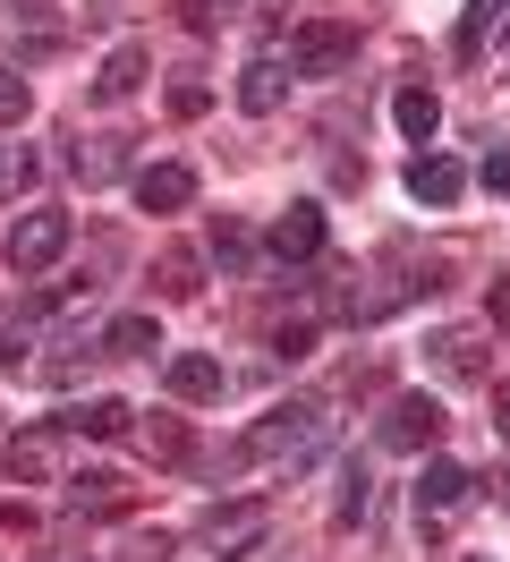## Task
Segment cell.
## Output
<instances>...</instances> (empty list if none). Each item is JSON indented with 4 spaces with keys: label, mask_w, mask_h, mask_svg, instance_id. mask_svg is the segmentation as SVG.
Returning a JSON list of instances; mask_svg holds the SVG:
<instances>
[{
    "label": "cell",
    "mask_w": 510,
    "mask_h": 562,
    "mask_svg": "<svg viewBox=\"0 0 510 562\" xmlns=\"http://www.w3.org/2000/svg\"><path fill=\"white\" fill-rule=\"evenodd\" d=\"M68 239H77V222H68V213H52V205L18 213V222H9V273H43V265H60Z\"/></svg>",
    "instance_id": "obj_2"
},
{
    "label": "cell",
    "mask_w": 510,
    "mask_h": 562,
    "mask_svg": "<svg viewBox=\"0 0 510 562\" xmlns=\"http://www.w3.org/2000/svg\"><path fill=\"white\" fill-rule=\"evenodd\" d=\"M9 477H18V486H52V477H60V426L9 435Z\"/></svg>",
    "instance_id": "obj_6"
},
{
    "label": "cell",
    "mask_w": 510,
    "mask_h": 562,
    "mask_svg": "<svg viewBox=\"0 0 510 562\" xmlns=\"http://www.w3.org/2000/svg\"><path fill=\"white\" fill-rule=\"evenodd\" d=\"M18 350H26V333H18V324H0V367H18Z\"/></svg>",
    "instance_id": "obj_32"
},
{
    "label": "cell",
    "mask_w": 510,
    "mask_h": 562,
    "mask_svg": "<svg viewBox=\"0 0 510 562\" xmlns=\"http://www.w3.org/2000/svg\"><path fill=\"white\" fill-rule=\"evenodd\" d=\"M204 103H213V86H204L196 69H188V77H170V111H179V120H196Z\"/></svg>",
    "instance_id": "obj_25"
},
{
    "label": "cell",
    "mask_w": 510,
    "mask_h": 562,
    "mask_svg": "<svg viewBox=\"0 0 510 562\" xmlns=\"http://www.w3.org/2000/svg\"><path fill=\"white\" fill-rule=\"evenodd\" d=\"M485 188H494V196H510V145H502V154H485Z\"/></svg>",
    "instance_id": "obj_31"
},
{
    "label": "cell",
    "mask_w": 510,
    "mask_h": 562,
    "mask_svg": "<svg viewBox=\"0 0 510 562\" xmlns=\"http://www.w3.org/2000/svg\"><path fill=\"white\" fill-rule=\"evenodd\" d=\"M213 256H222V265H256V239H247V231H238V222H213Z\"/></svg>",
    "instance_id": "obj_24"
},
{
    "label": "cell",
    "mask_w": 510,
    "mask_h": 562,
    "mask_svg": "<svg viewBox=\"0 0 510 562\" xmlns=\"http://www.w3.org/2000/svg\"><path fill=\"white\" fill-rule=\"evenodd\" d=\"M494 426H502V443H510V384H494Z\"/></svg>",
    "instance_id": "obj_33"
},
{
    "label": "cell",
    "mask_w": 510,
    "mask_h": 562,
    "mask_svg": "<svg viewBox=\"0 0 510 562\" xmlns=\"http://www.w3.org/2000/svg\"><path fill=\"white\" fill-rule=\"evenodd\" d=\"M272 350H281V358H306V350H315V316H290L281 333H272Z\"/></svg>",
    "instance_id": "obj_27"
},
{
    "label": "cell",
    "mask_w": 510,
    "mask_h": 562,
    "mask_svg": "<svg viewBox=\"0 0 510 562\" xmlns=\"http://www.w3.org/2000/svg\"><path fill=\"white\" fill-rule=\"evenodd\" d=\"M281 94H290V60H281V52H256V60L238 69V111L264 120V111H281Z\"/></svg>",
    "instance_id": "obj_8"
},
{
    "label": "cell",
    "mask_w": 510,
    "mask_h": 562,
    "mask_svg": "<svg viewBox=\"0 0 510 562\" xmlns=\"http://www.w3.org/2000/svg\"><path fill=\"white\" fill-rule=\"evenodd\" d=\"M162 290H170V299H196V290H204V281H196V256H188V247H170V256H162Z\"/></svg>",
    "instance_id": "obj_23"
},
{
    "label": "cell",
    "mask_w": 510,
    "mask_h": 562,
    "mask_svg": "<svg viewBox=\"0 0 510 562\" xmlns=\"http://www.w3.org/2000/svg\"><path fill=\"white\" fill-rule=\"evenodd\" d=\"M145 69H154V52H145V43H120V52L94 69V103H128L136 86H145Z\"/></svg>",
    "instance_id": "obj_11"
},
{
    "label": "cell",
    "mask_w": 510,
    "mask_h": 562,
    "mask_svg": "<svg viewBox=\"0 0 510 562\" xmlns=\"http://www.w3.org/2000/svg\"><path fill=\"white\" fill-rule=\"evenodd\" d=\"M434 435H442V409L426 401V392H400V401L383 409V426H374L383 452H434Z\"/></svg>",
    "instance_id": "obj_4"
},
{
    "label": "cell",
    "mask_w": 510,
    "mask_h": 562,
    "mask_svg": "<svg viewBox=\"0 0 510 562\" xmlns=\"http://www.w3.org/2000/svg\"><path fill=\"white\" fill-rule=\"evenodd\" d=\"M128 503V477H111V469H86V477H68V512H120Z\"/></svg>",
    "instance_id": "obj_16"
},
{
    "label": "cell",
    "mask_w": 510,
    "mask_h": 562,
    "mask_svg": "<svg viewBox=\"0 0 510 562\" xmlns=\"http://www.w3.org/2000/svg\"><path fill=\"white\" fill-rule=\"evenodd\" d=\"M460 188H468V171H460L451 154H417V162H408V196H417V205H460Z\"/></svg>",
    "instance_id": "obj_10"
},
{
    "label": "cell",
    "mask_w": 510,
    "mask_h": 562,
    "mask_svg": "<svg viewBox=\"0 0 510 562\" xmlns=\"http://www.w3.org/2000/svg\"><path fill=\"white\" fill-rule=\"evenodd\" d=\"M366 503H374V486H366V469L349 460V469H340V503H332V520H340V528H349V520H366Z\"/></svg>",
    "instance_id": "obj_21"
},
{
    "label": "cell",
    "mask_w": 510,
    "mask_h": 562,
    "mask_svg": "<svg viewBox=\"0 0 510 562\" xmlns=\"http://www.w3.org/2000/svg\"><path fill=\"white\" fill-rule=\"evenodd\" d=\"M94 350H102V358H136V350H162V341H154V316H120Z\"/></svg>",
    "instance_id": "obj_19"
},
{
    "label": "cell",
    "mask_w": 510,
    "mask_h": 562,
    "mask_svg": "<svg viewBox=\"0 0 510 562\" xmlns=\"http://www.w3.org/2000/svg\"><path fill=\"white\" fill-rule=\"evenodd\" d=\"M264 528H272V512H264V503H230V512H204V537H213L222 554H238V546H256Z\"/></svg>",
    "instance_id": "obj_13"
},
{
    "label": "cell",
    "mask_w": 510,
    "mask_h": 562,
    "mask_svg": "<svg viewBox=\"0 0 510 562\" xmlns=\"http://www.w3.org/2000/svg\"><path fill=\"white\" fill-rule=\"evenodd\" d=\"M264 247L281 256V265H315V256H324V205H315V196H298V205L264 231Z\"/></svg>",
    "instance_id": "obj_5"
},
{
    "label": "cell",
    "mask_w": 510,
    "mask_h": 562,
    "mask_svg": "<svg viewBox=\"0 0 510 562\" xmlns=\"http://www.w3.org/2000/svg\"><path fill=\"white\" fill-rule=\"evenodd\" d=\"M468 469L460 460H426V477H417V520H442V512H460L468 503Z\"/></svg>",
    "instance_id": "obj_9"
},
{
    "label": "cell",
    "mask_w": 510,
    "mask_h": 562,
    "mask_svg": "<svg viewBox=\"0 0 510 562\" xmlns=\"http://www.w3.org/2000/svg\"><path fill=\"white\" fill-rule=\"evenodd\" d=\"M502 9H510V0H468V18H460V35H451V43H460V60H476V52H485V35L502 26Z\"/></svg>",
    "instance_id": "obj_18"
},
{
    "label": "cell",
    "mask_w": 510,
    "mask_h": 562,
    "mask_svg": "<svg viewBox=\"0 0 510 562\" xmlns=\"http://www.w3.org/2000/svg\"><path fill=\"white\" fill-rule=\"evenodd\" d=\"M349 60H358V26H340V18H306L290 35V77H340Z\"/></svg>",
    "instance_id": "obj_3"
},
{
    "label": "cell",
    "mask_w": 510,
    "mask_h": 562,
    "mask_svg": "<svg viewBox=\"0 0 510 562\" xmlns=\"http://www.w3.org/2000/svg\"><path fill=\"white\" fill-rule=\"evenodd\" d=\"M34 111V94H26V77H9L0 69V128H18V120H26Z\"/></svg>",
    "instance_id": "obj_26"
},
{
    "label": "cell",
    "mask_w": 510,
    "mask_h": 562,
    "mask_svg": "<svg viewBox=\"0 0 510 562\" xmlns=\"http://www.w3.org/2000/svg\"><path fill=\"white\" fill-rule=\"evenodd\" d=\"M332 443V418H324V401H281V409H264V418L247 426V443L238 452L264 460V469H306V460Z\"/></svg>",
    "instance_id": "obj_1"
},
{
    "label": "cell",
    "mask_w": 510,
    "mask_h": 562,
    "mask_svg": "<svg viewBox=\"0 0 510 562\" xmlns=\"http://www.w3.org/2000/svg\"><path fill=\"white\" fill-rule=\"evenodd\" d=\"M18 188H34V154H26V145H9V137H0V205H9Z\"/></svg>",
    "instance_id": "obj_22"
},
{
    "label": "cell",
    "mask_w": 510,
    "mask_h": 562,
    "mask_svg": "<svg viewBox=\"0 0 510 562\" xmlns=\"http://www.w3.org/2000/svg\"><path fill=\"white\" fill-rule=\"evenodd\" d=\"M136 205L145 213H188L196 205V171H188V162H145V171H136Z\"/></svg>",
    "instance_id": "obj_7"
},
{
    "label": "cell",
    "mask_w": 510,
    "mask_h": 562,
    "mask_svg": "<svg viewBox=\"0 0 510 562\" xmlns=\"http://www.w3.org/2000/svg\"><path fill=\"white\" fill-rule=\"evenodd\" d=\"M43 562H60V554H43Z\"/></svg>",
    "instance_id": "obj_34"
},
{
    "label": "cell",
    "mask_w": 510,
    "mask_h": 562,
    "mask_svg": "<svg viewBox=\"0 0 510 562\" xmlns=\"http://www.w3.org/2000/svg\"><path fill=\"white\" fill-rule=\"evenodd\" d=\"M170 554V537L162 528H154V537H128V546H120V562H162Z\"/></svg>",
    "instance_id": "obj_28"
},
{
    "label": "cell",
    "mask_w": 510,
    "mask_h": 562,
    "mask_svg": "<svg viewBox=\"0 0 510 562\" xmlns=\"http://www.w3.org/2000/svg\"><path fill=\"white\" fill-rule=\"evenodd\" d=\"M68 426H77V435H94V443H120V435L136 426V409H128V401H77Z\"/></svg>",
    "instance_id": "obj_17"
},
{
    "label": "cell",
    "mask_w": 510,
    "mask_h": 562,
    "mask_svg": "<svg viewBox=\"0 0 510 562\" xmlns=\"http://www.w3.org/2000/svg\"><path fill=\"white\" fill-rule=\"evenodd\" d=\"M442 367H460V375H476V341H460V333H451V341H442Z\"/></svg>",
    "instance_id": "obj_30"
},
{
    "label": "cell",
    "mask_w": 510,
    "mask_h": 562,
    "mask_svg": "<svg viewBox=\"0 0 510 562\" xmlns=\"http://www.w3.org/2000/svg\"><path fill=\"white\" fill-rule=\"evenodd\" d=\"M485 324H502V333H510V273H494V290H485Z\"/></svg>",
    "instance_id": "obj_29"
},
{
    "label": "cell",
    "mask_w": 510,
    "mask_h": 562,
    "mask_svg": "<svg viewBox=\"0 0 510 562\" xmlns=\"http://www.w3.org/2000/svg\"><path fill=\"white\" fill-rule=\"evenodd\" d=\"M392 120H400V137L434 145V128H442V103H434V86H400V94H392Z\"/></svg>",
    "instance_id": "obj_15"
},
{
    "label": "cell",
    "mask_w": 510,
    "mask_h": 562,
    "mask_svg": "<svg viewBox=\"0 0 510 562\" xmlns=\"http://www.w3.org/2000/svg\"><path fill=\"white\" fill-rule=\"evenodd\" d=\"M120 162H128V137H77V145H68V171L86 179V188L120 179Z\"/></svg>",
    "instance_id": "obj_14"
},
{
    "label": "cell",
    "mask_w": 510,
    "mask_h": 562,
    "mask_svg": "<svg viewBox=\"0 0 510 562\" xmlns=\"http://www.w3.org/2000/svg\"><path fill=\"white\" fill-rule=\"evenodd\" d=\"M162 384L179 392V401H222V384H230V375H222V358L179 350V358H170V375H162Z\"/></svg>",
    "instance_id": "obj_12"
},
{
    "label": "cell",
    "mask_w": 510,
    "mask_h": 562,
    "mask_svg": "<svg viewBox=\"0 0 510 562\" xmlns=\"http://www.w3.org/2000/svg\"><path fill=\"white\" fill-rule=\"evenodd\" d=\"M128 435H136V443H145L154 460H188V452H196V443H188V426H179V418H145V426H128Z\"/></svg>",
    "instance_id": "obj_20"
}]
</instances>
